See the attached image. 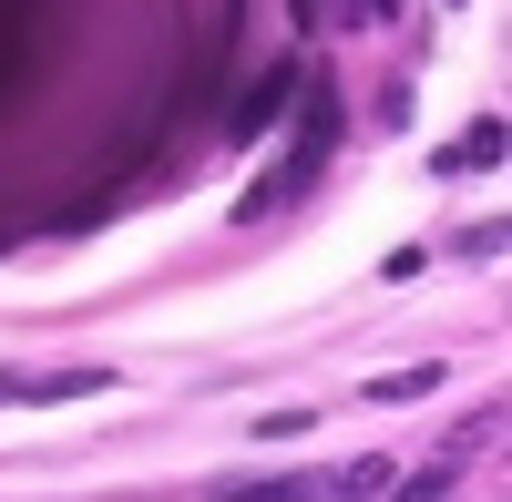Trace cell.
Wrapping results in <instances>:
<instances>
[{
    "instance_id": "5b68a950",
    "label": "cell",
    "mask_w": 512,
    "mask_h": 502,
    "mask_svg": "<svg viewBox=\"0 0 512 502\" xmlns=\"http://www.w3.org/2000/svg\"><path fill=\"white\" fill-rule=\"evenodd\" d=\"M390 482H400V462H379V451H359V462L338 472V492H390Z\"/></svg>"
},
{
    "instance_id": "7a4b0ae2",
    "label": "cell",
    "mask_w": 512,
    "mask_h": 502,
    "mask_svg": "<svg viewBox=\"0 0 512 502\" xmlns=\"http://www.w3.org/2000/svg\"><path fill=\"white\" fill-rule=\"evenodd\" d=\"M431 164H441V175H482V164H502V113H482L472 134H461V144H441Z\"/></svg>"
},
{
    "instance_id": "3957f363",
    "label": "cell",
    "mask_w": 512,
    "mask_h": 502,
    "mask_svg": "<svg viewBox=\"0 0 512 502\" xmlns=\"http://www.w3.org/2000/svg\"><path fill=\"white\" fill-rule=\"evenodd\" d=\"M287 82H297V72H267V93H246V103H236V134H267L277 103H287Z\"/></svg>"
},
{
    "instance_id": "6da1fadb",
    "label": "cell",
    "mask_w": 512,
    "mask_h": 502,
    "mask_svg": "<svg viewBox=\"0 0 512 502\" xmlns=\"http://www.w3.org/2000/svg\"><path fill=\"white\" fill-rule=\"evenodd\" d=\"M328 144H338V113L318 103L308 123H297V144H287V164H277V175L256 185V195H246V216H277L287 195H308V185H318V164H328Z\"/></svg>"
},
{
    "instance_id": "277c9868",
    "label": "cell",
    "mask_w": 512,
    "mask_h": 502,
    "mask_svg": "<svg viewBox=\"0 0 512 502\" xmlns=\"http://www.w3.org/2000/svg\"><path fill=\"white\" fill-rule=\"evenodd\" d=\"M441 390V369L420 359V369H390V380H369V400H431Z\"/></svg>"
}]
</instances>
